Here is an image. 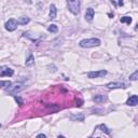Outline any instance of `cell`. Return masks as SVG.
<instances>
[{"instance_id":"1","label":"cell","mask_w":138,"mask_h":138,"mask_svg":"<svg viewBox=\"0 0 138 138\" xmlns=\"http://www.w3.org/2000/svg\"><path fill=\"white\" fill-rule=\"evenodd\" d=\"M101 41L98 38H91V39H83L80 41V47L84 48V49H88V48H93V47H98L100 45Z\"/></svg>"},{"instance_id":"2","label":"cell","mask_w":138,"mask_h":138,"mask_svg":"<svg viewBox=\"0 0 138 138\" xmlns=\"http://www.w3.org/2000/svg\"><path fill=\"white\" fill-rule=\"evenodd\" d=\"M68 10L75 15L80 13V0H66Z\"/></svg>"},{"instance_id":"3","label":"cell","mask_w":138,"mask_h":138,"mask_svg":"<svg viewBox=\"0 0 138 138\" xmlns=\"http://www.w3.org/2000/svg\"><path fill=\"white\" fill-rule=\"evenodd\" d=\"M23 88V84L22 83H14L11 84L6 88V93L7 94H16L17 92H19Z\"/></svg>"},{"instance_id":"4","label":"cell","mask_w":138,"mask_h":138,"mask_svg":"<svg viewBox=\"0 0 138 138\" xmlns=\"http://www.w3.org/2000/svg\"><path fill=\"white\" fill-rule=\"evenodd\" d=\"M17 28V21L14 18H10L6 23V29L8 31H14Z\"/></svg>"},{"instance_id":"5","label":"cell","mask_w":138,"mask_h":138,"mask_svg":"<svg viewBox=\"0 0 138 138\" xmlns=\"http://www.w3.org/2000/svg\"><path fill=\"white\" fill-rule=\"evenodd\" d=\"M13 73H14L13 69H11L9 67L3 66L0 68V77H12Z\"/></svg>"},{"instance_id":"6","label":"cell","mask_w":138,"mask_h":138,"mask_svg":"<svg viewBox=\"0 0 138 138\" xmlns=\"http://www.w3.org/2000/svg\"><path fill=\"white\" fill-rule=\"evenodd\" d=\"M107 75V71L106 70H99V71H91L87 73V77L90 79H94V78H101L104 76Z\"/></svg>"},{"instance_id":"7","label":"cell","mask_w":138,"mask_h":138,"mask_svg":"<svg viewBox=\"0 0 138 138\" xmlns=\"http://www.w3.org/2000/svg\"><path fill=\"white\" fill-rule=\"evenodd\" d=\"M94 15H95V11H94V9L87 8L86 11H85V15H84L85 19H86L87 22H92V21H93V18H94Z\"/></svg>"},{"instance_id":"8","label":"cell","mask_w":138,"mask_h":138,"mask_svg":"<svg viewBox=\"0 0 138 138\" xmlns=\"http://www.w3.org/2000/svg\"><path fill=\"white\" fill-rule=\"evenodd\" d=\"M108 88H125L126 84L123 82H110L107 84Z\"/></svg>"},{"instance_id":"9","label":"cell","mask_w":138,"mask_h":138,"mask_svg":"<svg viewBox=\"0 0 138 138\" xmlns=\"http://www.w3.org/2000/svg\"><path fill=\"white\" fill-rule=\"evenodd\" d=\"M138 104V96L137 95H133L131 96L127 101H126V105H129V106H136Z\"/></svg>"},{"instance_id":"10","label":"cell","mask_w":138,"mask_h":138,"mask_svg":"<svg viewBox=\"0 0 138 138\" xmlns=\"http://www.w3.org/2000/svg\"><path fill=\"white\" fill-rule=\"evenodd\" d=\"M93 100L97 104H102V102H105L107 101V97L105 95H101V94H98V95H95L93 97Z\"/></svg>"},{"instance_id":"11","label":"cell","mask_w":138,"mask_h":138,"mask_svg":"<svg viewBox=\"0 0 138 138\" xmlns=\"http://www.w3.org/2000/svg\"><path fill=\"white\" fill-rule=\"evenodd\" d=\"M33 63H34V57H33V55H32L31 52H28L27 53V57H26V61H25V65L26 66H31Z\"/></svg>"},{"instance_id":"12","label":"cell","mask_w":138,"mask_h":138,"mask_svg":"<svg viewBox=\"0 0 138 138\" xmlns=\"http://www.w3.org/2000/svg\"><path fill=\"white\" fill-rule=\"evenodd\" d=\"M56 14H57V9H56V7H55V4H51V7H50V18L51 19H54V18H56Z\"/></svg>"},{"instance_id":"13","label":"cell","mask_w":138,"mask_h":138,"mask_svg":"<svg viewBox=\"0 0 138 138\" xmlns=\"http://www.w3.org/2000/svg\"><path fill=\"white\" fill-rule=\"evenodd\" d=\"M70 118H71V120H73V121H80V122H82V121H84V114H82V113H79V114H71L70 116Z\"/></svg>"},{"instance_id":"14","label":"cell","mask_w":138,"mask_h":138,"mask_svg":"<svg viewBox=\"0 0 138 138\" xmlns=\"http://www.w3.org/2000/svg\"><path fill=\"white\" fill-rule=\"evenodd\" d=\"M29 22H30V18H29V17L23 16V17H19V18L17 19V24H19V25H26V24H28Z\"/></svg>"},{"instance_id":"15","label":"cell","mask_w":138,"mask_h":138,"mask_svg":"<svg viewBox=\"0 0 138 138\" xmlns=\"http://www.w3.org/2000/svg\"><path fill=\"white\" fill-rule=\"evenodd\" d=\"M48 30L50 32H53V33H56L57 31H58V27H57L55 24H51L49 27H48Z\"/></svg>"},{"instance_id":"16","label":"cell","mask_w":138,"mask_h":138,"mask_svg":"<svg viewBox=\"0 0 138 138\" xmlns=\"http://www.w3.org/2000/svg\"><path fill=\"white\" fill-rule=\"evenodd\" d=\"M121 23H126V24H131V23H132V17H130V16H123V17H121Z\"/></svg>"},{"instance_id":"17","label":"cell","mask_w":138,"mask_h":138,"mask_svg":"<svg viewBox=\"0 0 138 138\" xmlns=\"http://www.w3.org/2000/svg\"><path fill=\"white\" fill-rule=\"evenodd\" d=\"M11 84H12L11 81H0V88L1 87H8Z\"/></svg>"},{"instance_id":"18","label":"cell","mask_w":138,"mask_h":138,"mask_svg":"<svg viewBox=\"0 0 138 138\" xmlns=\"http://www.w3.org/2000/svg\"><path fill=\"white\" fill-rule=\"evenodd\" d=\"M14 99H15V101L18 104L19 106H22L23 104H24V100H23V99H22L19 96H16V95H14Z\"/></svg>"},{"instance_id":"19","label":"cell","mask_w":138,"mask_h":138,"mask_svg":"<svg viewBox=\"0 0 138 138\" xmlns=\"http://www.w3.org/2000/svg\"><path fill=\"white\" fill-rule=\"evenodd\" d=\"M137 78H138V71H135V72L130 77V80H131V81H136Z\"/></svg>"},{"instance_id":"20","label":"cell","mask_w":138,"mask_h":138,"mask_svg":"<svg viewBox=\"0 0 138 138\" xmlns=\"http://www.w3.org/2000/svg\"><path fill=\"white\" fill-rule=\"evenodd\" d=\"M37 137H38V138H40V137H43V138H45L47 136H45L44 134H39V135H37Z\"/></svg>"},{"instance_id":"21","label":"cell","mask_w":138,"mask_h":138,"mask_svg":"<svg viewBox=\"0 0 138 138\" xmlns=\"http://www.w3.org/2000/svg\"><path fill=\"white\" fill-rule=\"evenodd\" d=\"M119 6H123V1H122V0H119Z\"/></svg>"},{"instance_id":"22","label":"cell","mask_w":138,"mask_h":138,"mask_svg":"<svg viewBox=\"0 0 138 138\" xmlns=\"http://www.w3.org/2000/svg\"><path fill=\"white\" fill-rule=\"evenodd\" d=\"M0 127H1V123H0Z\"/></svg>"}]
</instances>
